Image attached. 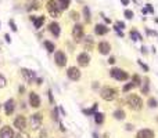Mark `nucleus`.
<instances>
[{"mask_svg": "<svg viewBox=\"0 0 158 138\" xmlns=\"http://www.w3.org/2000/svg\"><path fill=\"white\" fill-rule=\"evenodd\" d=\"M115 32H117V35L119 36V37H123V33H122V31H119V29H115Z\"/></svg>", "mask_w": 158, "mask_h": 138, "instance_id": "nucleus-47", "label": "nucleus"}, {"mask_svg": "<svg viewBox=\"0 0 158 138\" xmlns=\"http://www.w3.org/2000/svg\"><path fill=\"white\" fill-rule=\"evenodd\" d=\"M20 93H21V94H24V93H25V88H24V87H22V86L20 87Z\"/></svg>", "mask_w": 158, "mask_h": 138, "instance_id": "nucleus-53", "label": "nucleus"}, {"mask_svg": "<svg viewBox=\"0 0 158 138\" xmlns=\"http://www.w3.org/2000/svg\"><path fill=\"white\" fill-rule=\"evenodd\" d=\"M57 3H58V7H60L61 11H64V10H67L69 7L71 0H57Z\"/></svg>", "mask_w": 158, "mask_h": 138, "instance_id": "nucleus-27", "label": "nucleus"}, {"mask_svg": "<svg viewBox=\"0 0 158 138\" xmlns=\"http://www.w3.org/2000/svg\"><path fill=\"white\" fill-rule=\"evenodd\" d=\"M0 123H1V119H0Z\"/></svg>", "mask_w": 158, "mask_h": 138, "instance_id": "nucleus-57", "label": "nucleus"}, {"mask_svg": "<svg viewBox=\"0 0 158 138\" xmlns=\"http://www.w3.org/2000/svg\"><path fill=\"white\" fill-rule=\"evenodd\" d=\"M69 18L71 20H73V21H79V18H81V15H79V12L78 11H75V10H72V11H69Z\"/></svg>", "mask_w": 158, "mask_h": 138, "instance_id": "nucleus-32", "label": "nucleus"}, {"mask_svg": "<svg viewBox=\"0 0 158 138\" xmlns=\"http://www.w3.org/2000/svg\"><path fill=\"white\" fill-rule=\"evenodd\" d=\"M125 22H123V21H117V22H115V28H114V29H119V31H122V29H125Z\"/></svg>", "mask_w": 158, "mask_h": 138, "instance_id": "nucleus-36", "label": "nucleus"}, {"mask_svg": "<svg viewBox=\"0 0 158 138\" xmlns=\"http://www.w3.org/2000/svg\"><path fill=\"white\" fill-rule=\"evenodd\" d=\"M58 110H60V112H61L62 115H64V116L67 115V113H65V110H64V108H62V107H60V108H58Z\"/></svg>", "mask_w": 158, "mask_h": 138, "instance_id": "nucleus-51", "label": "nucleus"}, {"mask_svg": "<svg viewBox=\"0 0 158 138\" xmlns=\"http://www.w3.org/2000/svg\"><path fill=\"white\" fill-rule=\"evenodd\" d=\"M83 36H85V31H83V25H81L79 22L72 26V37L73 40L76 42V43H81L82 39H83Z\"/></svg>", "mask_w": 158, "mask_h": 138, "instance_id": "nucleus-6", "label": "nucleus"}, {"mask_svg": "<svg viewBox=\"0 0 158 138\" xmlns=\"http://www.w3.org/2000/svg\"><path fill=\"white\" fill-rule=\"evenodd\" d=\"M134 84L132 82H129V83H126V84H123V87H122V91H123V93H128V91H130V90H133L134 88Z\"/></svg>", "mask_w": 158, "mask_h": 138, "instance_id": "nucleus-30", "label": "nucleus"}, {"mask_svg": "<svg viewBox=\"0 0 158 138\" xmlns=\"http://www.w3.org/2000/svg\"><path fill=\"white\" fill-rule=\"evenodd\" d=\"M83 17H85V21L86 22H90V8L89 6H83Z\"/></svg>", "mask_w": 158, "mask_h": 138, "instance_id": "nucleus-28", "label": "nucleus"}, {"mask_svg": "<svg viewBox=\"0 0 158 138\" xmlns=\"http://www.w3.org/2000/svg\"><path fill=\"white\" fill-rule=\"evenodd\" d=\"M82 43H83V48L90 51V50H93L94 48V39L92 36H83V40H82Z\"/></svg>", "mask_w": 158, "mask_h": 138, "instance_id": "nucleus-18", "label": "nucleus"}, {"mask_svg": "<svg viewBox=\"0 0 158 138\" xmlns=\"http://www.w3.org/2000/svg\"><path fill=\"white\" fill-rule=\"evenodd\" d=\"M93 116H94V122H96V124H98V126H100V124H103V123H104L105 116L101 113V112H96Z\"/></svg>", "mask_w": 158, "mask_h": 138, "instance_id": "nucleus-26", "label": "nucleus"}, {"mask_svg": "<svg viewBox=\"0 0 158 138\" xmlns=\"http://www.w3.org/2000/svg\"><path fill=\"white\" fill-rule=\"evenodd\" d=\"M140 91H142V94H144V95H147L150 93V79H148V77H144V80L142 82Z\"/></svg>", "mask_w": 158, "mask_h": 138, "instance_id": "nucleus-20", "label": "nucleus"}, {"mask_svg": "<svg viewBox=\"0 0 158 138\" xmlns=\"http://www.w3.org/2000/svg\"><path fill=\"white\" fill-rule=\"evenodd\" d=\"M137 64L143 68V71H144V72H148V66H147V65H146L144 62H143V61H137Z\"/></svg>", "mask_w": 158, "mask_h": 138, "instance_id": "nucleus-40", "label": "nucleus"}, {"mask_svg": "<svg viewBox=\"0 0 158 138\" xmlns=\"http://www.w3.org/2000/svg\"><path fill=\"white\" fill-rule=\"evenodd\" d=\"M6 86H7V79H6V76L0 73V88H4Z\"/></svg>", "mask_w": 158, "mask_h": 138, "instance_id": "nucleus-35", "label": "nucleus"}, {"mask_svg": "<svg viewBox=\"0 0 158 138\" xmlns=\"http://www.w3.org/2000/svg\"><path fill=\"white\" fill-rule=\"evenodd\" d=\"M93 138H98V135H97V133H93Z\"/></svg>", "mask_w": 158, "mask_h": 138, "instance_id": "nucleus-55", "label": "nucleus"}, {"mask_svg": "<svg viewBox=\"0 0 158 138\" xmlns=\"http://www.w3.org/2000/svg\"><path fill=\"white\" fill-rule=\"evenodd\" d=\"M100 97H101L104 101H114V99L118 98V90L115 87L105 86L100 90Z\"/></svg>", "mask_w": 158, "mask_h": 138, "instance_id": "nucleus-2", "label": "nucleus"}, {"mask_svg": "<svg viewBox=\"0 0 158 138\" xmlns=\"http://www.w3.org/2000/svg\"><path fill=\"white\" fill-rule=\"evenodd\" d=\"M43 46H45V48H46V51L47 53H54L56 51V46H54V43L50 42V40H45V42H43Z\"/></svg>", "mask_w": 158, "mask_h": 138, "instance_id": "nucleus-25", "label": "nucleus"}, {"mask_svg": "<svg viewBox=\"0 0 158 138\" xmlns=\"http://www.w3.org/2000/svg\"><path fill=\"white\" fill-rule=\"evenodd\" d=\"M121 3L123 4V6H129V3H130V0H121Z\"/></svg>", "mask_w": 158, "mask_h": 138, "instance_id": "nucleus-48", "label": "nucleus"}, {"mask_svg": "<svg viewBox=\"0 0 158 138\" xmlns=\"http://www.w3.org/2000/svg\"><path fill=\"white\" fill-rule=\"evenodd\" d=\"M123 15H125V18H128V20H132V18H133V11L126 8L125 11H123Z\"/></svg>", "mask_w": 158, "mask_h": 138, "instance_id": "nucleus-37", "label": "nucleus"}, {"mask_svg": "<svg viewBox=\"0 0 158 138\" xmlns=\"http://www.w3.org/2000/svg\"><path fill=\"white\" fill-rule=\"evenodd\" d=\"M129 37L133 42H137V40H142V35H140V32L137 31V29H132V31L129 32Z\"/></svg>", "mask_w": 158, "mask_h": 138, "instance_id": "nucleus-24", "label": "nucleus"}, {"mask_svg": "<svg viewBox=\"0 0 158 138\" xmlns=\"http://www.w3.org/2000/svg\"><path fill=\"white\" fill-rule=\"evenodd\" d=\"M47 97H49V101H50V104H54V98H53V93H51V90H49L47 91Z\"/></svg>", "mask_w": 158, "mask_h": 138, "instance_id": "nucleus-41", "label": "nucleus"}, {"mask_svg": "<svg viewBox=\"0 0 158 138\" xmlns=\"http://www.w3.org/2000/svg\"><path fill=\"white\" fill-rule=\"evenodd\" d=\"M45 20H46V17H45V15L36 17V18L32 21V22H33V26L36 28V29H40V28L43 26V24H45Z\"/></svg>", "mask_w": 158, "mask_h": 138, "instance_id": "nucleus-21", "label": "nucleus"}, {"mask_svg": "<svg viewBox=\"0 0 158 138\" xmlns=\"http://www.w3.org/2000/svg\"><path fill=\"white\" fill-rule=\"evenodd\" d=\"M51 118L54 122H58L60 118H58V108H53V112H51Z\"/></svg>", "mask_w": 158, "mask_h": 138, "instance_id": "nucleus-34", "label": "nucleus"}, {"mask_svg": "<svg viewBox=\"0 0 158 138\" xmlns=\"http://www.w3.org/2000/svg\"><path fill=\"white\" fill-rule=\"evenodd\" d=\"M81 76H82V72L78 66H69L67 69V77L69 80H72V82H78L81 79Z\"/></svg>", "mask_w": 158, "mask_h": 138, "instance_id": "nucleus-8", "label": "nucleus"}, {"mask_svg": "<svg viewBox=\"0 0 158 138\" xmlns=\"http://www.w3.org/2000/svg\"><path fill=\"white\" fill-rule=\"evenodd\" d=\"M8 25H10V28H11L12 32H17V25H15V22H14V20L8 21Z\"/></svg>", "mask_w": 158, "mask_h": 138, "instance_id": "nucleus-39", "label": "nucleus"}, {"mask_svg": "<svg viewBox=\"0 0 158 138\" xmlns=\"http://www.w3.org/2000/svg\"><path fill=\"white\" fill-rule=\"evenodd\" d=\"M97 50L101 55H108L111 53V44H109V42H100L97 46Z\"/></svg>", "mask_w": 158, "mask_h": 138, "instance_id": "nucleus-15", "label": "nucleus"}, {"mask_svg": "<svg viewBox=\"0 0 158 138\" xmlns=\"http://www.w3.org/2000/svg\"><path fill=\"white\" fill-rule=\"evenodd\" d=\"M26 123H28V120H26V118L22 116V115H17L15 118H14V120H12V124H14V127H15L18 131L25 130V129H26Z\"/></svg>", "mask_w": 158, "mask_h": 138, "instance_id": "nucleus-10", "label": "nucleus"}, {"mask_svg": "<svg viewBox=\"0 0 158 138\" xmlns=\"http://www.w3.org/2000/svg\"><path fill=\"white\" fill-rule=\"evenodd\" d=\"M35 82H36L37 86H40L42 83H43V79H42V77H36V80H35Z\"/></svg>", "mask_w": 158, "mask_h": 138, "instance_id": "nucleus-44", "label": "nucleus"}, {"mask_svg": "<svg viewBox=\"0 0 158 138\" xmlns=\"http://www.w3.org/2000/svg\"><path fill=\"white\" fill-rule=\"evenodd\" d=\"M98 87V82H94L93 84H92V88H97Z\"/></svg>", "mask_w": 158, "mask_h": 138, "instance_id": "nucleus-50", "label": "nucleus"}, {"mask_svg": "<svg viewBox=\"0 0 158 138\" xmlns=\"http://www.w3.org/2000/svg\"><path fill=\"white\" fill-rule=\"evenodd\" d=\"M0 108H1V105H0Z\"/></svg>", "mask_w": 158, "mask_h": 138, "instance_id": "nucleus-58", "label": "nucleus"}, {"mask_svg": "<svg viewBox=\"0 0 158 138\" xmlns=\"http://www.w3.org/2000/svg\"><path fill=\"white\" fill-rule=\"evenodd\" d=\"M15 138H31V135H29V133H26L25 130H22V131H18V133H17Z\"/></svg>", "mask_w": 158, "mask_h": 138, "instance_id": "nucleus-33", "label": "nucleus"}, {"mask_svg": "<svg viewBox=\"0 0 158 138\" xmlns=\"http://www.w3.org/2000/svg\"><path fill=\"white\" fill-rule=\"evenodd\" d=\"M76 62H78V66H81V68H86V66H89V64H90V55L87 51H82L78 54L76 57Z\"/></svg>", "mask_w": 158, "mask_h": 138, "instance_id": "nucleus-9", "label": "nucleus"}, {"mask_svg": "<svg viewBox=\"0 0 158 138\" xmlns=\"http://www.w3.org/2000/svg\"><path fill=\"white\" fill-rule=\"evenodd\" d=\"M21 75L24 77V80L28 84H32L35 80H36V73L32 69H28V68H21Z\"/></svg>", "mask_w": 158, "mask_h": 138, "instance_id": "nucleus-7", "label": "nucleus"}, {"mask_svg": "<svg viewBox=\"0 0 158 138\" xmlns=\"http://www.w3.org/2000/svg\"><path fill=\"white\" fill-rule=\"evenodd\" d=\"M112 116H114V119H117V120H123V119L126 118V113L123 109H117V110H114Z\"/></svg>", "mask_w": 158, "mask_h": 138, "instance_id": "nucleus-23", "label": "nucleus"}, {"mask_svg": "<svg viewBox=\"0 0 158 138\" xmlns=\"http://www.w3.org/2000/svg\"><path fill=\"white\" fill-rule=\"evenodd\" d=\"M109 76L112 77V79L118 80V82H126V80L129 79V73L121 68H112L111 71H109Z\"/></svg>", "mask_w": 158, "mask_h": 138, "instance_id": "nucleus-4", "label": "nucleus"}, {"mask_svg": "<svg viewBox=\"0 0 158 138\" xmlns=\"http://www.w3.org/2000/svg\"><path fill=\"white\" fill-rule=\"evenodd\" d=\"M67 61H68V58H67V54L64 51L58 50V51L54 53V62H56L57 66L64 68L67 65Z\"/></svg>", "mask_w": 158, "mask_h": 138, "instance_id": "nucleus-11", "label": "nucleus"}, {"mask_svg": "<svg viewBox=\"0 0 158 138\" xmlns=\"http://www.w3.org/2000/svg\"><path fill=\"white\" fill-rule=\"evenodd\" d=\"M60 130L62 131V133H65V129H64V126H62V123H60Z\"/></svg>", "mask_w": 158, "mask_h": 138, "instance_id": "nucleus-52", "label": "nucleus"}, {"mask_svg": "<svg viewBox=\"0 0 158 138\" xmlns=\"http://www.w3.org/2000/svg\"><path fill=\"white\" fill-rule=\"evenodd\" d=\"M39 7H40V6H39L36 1H33V3H31V6L26 7V10H28V11H31V10H39Z\"/></svg>", "mask_w": 158, "mask_h": 138, "instance_id": "nucleus-38", "label": "nucleus"}, {"mask_svg": "<svg viewBox=\"0 0 158 138\" xmlns=\"http://www.w3.org/2000/svg\"><path fill=\"white\" fill-rule=\"evenodd\" d=\"M125 130H133V124H130V123H129V124H126V126H125Z\"/></svg>", "mask_w": 158, "mask_h": 138, "instance_id": "nucleus-46", "label": "nucleus"}, {"mask_svg": "<svg viewBox=\"0 0 158 138\" xmlns=\"http://www.w3.org/2000/svg\"><path fill=\"white\" fill-rule=\"evenodd\" d=\"M47 28H49V32L51 33L53 36H54V37H60L61 26H60V24H58V22H56V21H54V22H50Z\"/></svg>", "mask_w": 158, "mask_h": 138, "instance_id": "nucleus-17", "label": "nucleus"}, {"mask_svg": "<svg viewBox=\"0 0 158 138\" xmlns=\"http://www.w3.org/2000/svg\"><path fill=\"white\" fill-rule=\"evenodd\" d=\"M142 53H143V54H146V53H147L146 51V47H142Z\"/></svg>", "mask_w": 158, "mask_h": 138, "instance_id": "nucleus-54", "label": "nucleus"}, {"mask_svg": "<svg viewBox=\"0 0 158 138\" xmlns=\"http://www.w3.org/2000/svg\"><path fill=\"white\" fill-rule=\"evenodd\" d=\"M147 105H148L150 108H157L158 107V101L154 98V97H150L148 101H147Z\"/></svg>", "mask_w": 158, "mask_h": 138, "instance_id": "nucleus-31", "label": "nucleus"}, {"mask_svg": "<svg viewBox=\"0 0 158 138\" xmlns=\"http://www.w3.org/2000/svg\"><path fill=\"white\" fill-rule=\"evenodd\" d=\"M117 62V61H115V57H109L108 58V64H111V65H114V64Z\"/></svg>", "mask_w": 158, "mask_h": 138, "instance_id": "nucleus-43", "label": "nucleus"}, {"mask_svg": "<svg viewBox=\"0 0 158 138\" xmlns=\"http://www.w3.org/2000/svg\"><path fill=\"white\" fill-rule=\"evenodd\" d=\"M0 138H15V133L10 126H4L0 129Z\"/></svg>", "mask_w": 158, "mask_h": 138, "instance_id": "nucleus-14", "label": "nucleus"}, {"mask_svg": "<svg viewBox=\"0 0 158 138\" xmlns=\"http://www.w3.org/2000/svg\"><path fill=\"white\" fill-rule=\"evenodd\" d=\"M126 104L129 105V108L134 112H140L143 109V99L136 94H129L126 97Z\"/></svg>", "mask_w": 158, "mask_h": 138, "instance_id": "nucleus-1", "label": "nucleus"}, {"mask_svg": "<svg viewBox=\"0 0 158 138\" xmlns=\"http://www.w3.org/2000/svg\"><path fill=\"white\" fill-rule=\"evenodd\" d=\"M42 122H43V115H42L40 112H36V113L31 115V118H29V124H31V129H32V130L40 129Z\"/></svg>", "mask_w": 158, "mask_h": 138, "instance_id": "nucleus-5", "label": "nucleus"}, {"mask_svg": "<svg viewBox=\"0 0 158 138\" xmlns=\"http://www.w3.org/2000/svg\"><path fill=\"white\" fill-rule=\"evenodd\" d=\"M97 109H98V104L94 102L93 105H92V108H89V109H82V112H83L86 116H93V115L97 112Z\"/></svg>", "mask_w": 158, "mask_h": 138, "instance_id": "nucleus-22", "label": "nucleus"}, {"mask_svg": "<svg viewBox=\"0 0 158 138\" xmlns=\"http://www.w3.org/2000/svg\"><path fill=\"white\" fill-rule=\"evenodd\" d=\"M146 10H147V12H154V8H153L151 4H146Z\"/></svg>", "mask_w": 158, "mask_h": 138, "instance_id": "nucleus-42", "label": "nucleus"}, {"mask_svg": "<svg viewBox=\"0 0 158 138\" xmlns=\"http://www.w3.org/2000/svg\"><path fill=\"white\" fill-rule=\"evenodd\" d=\"M136 138H155V133L150 129H142L136 133Z\"/></svg>", "mask_w": 158, "mask_h": 138, "instance_id": "nucleus-16", "label": "nucleus"}, {"mask_svg": "<svg viewBox=\"0 0 158 138\" xmlns=\"http://www.w3.org/2000/svg\"><path fill=\"white\" fill-rule=\"evenodd\" d=\"M105 33H108V28L105 26L104 24H97L94 26V35L97 36H103Z\"/></svg>", "mask_w": 158, "mask_h": 138, "instance_id": "nucleus-19", "label": "nucleus"}, {"mask_svg": "<svg viewBox=\"0 0 158 138\" xmlns=\"http://www.w3.org/2000/svg\"><path fill=\"white\" fill-rule=\"evenodd\" d=\"M3 108H4V113H6V116H11V115L14 113V110H15V101H14L12 98L7 99V101L4 102Z\"/></svg>", "mask_w": 158, "mask_h": 138, "instance_id": "nucleus-12", "label": "nucleus"}, {"mask_svg": "<svg viewBox=\"0 0 158 138\" xmlns=\"http://www.w3.org/2000/svg\"><path fill=\"white\" fill-rule=\"evenodd\" d=\"M142 82H143V80H142V77H140L139 75H133V76H132V83H133L136 87L142 86Z\"/></svg>", "mask_w": 158, "mask_h": 138, "instance_id": "nucleus-29", "label": "nucleus"}, {"mask_svg": "<svg viewBox=\"0 0 158 138\" xmlns=\"http://www.w3.org/2000/svg\"><path fill=\"white\" fill-rule=\"evenodd\" d=\"M46 10H47V12L50 14V17H53V18H60L61 10H60V7H58L57 0H47V3H46Z\"/></svg>", "mask_w": 158, "mask_h": 138, "instance_id": "nucleus-3", "label": "nucleus"}, {"mask_svg": "<svg viewBox=\"0 0 158 138\" xmlns=\"http://www.w3.org/2000/svg\"><path fill=\"white\" fill-rule=\"evenodd\" d=\"M29 105L32 108H35V109H37V108L40 107V97H39V94H36L35 91H31L29 93Z\"/></svg>", "mask_w": 158, "mask_h": 138, "instance_id": "nucleus-13", "label": "nucleus"}, {"mask_svg": "<svg viewBox=\"0 0 158 138\" xmlns=\"http://www.w3.org/2000/svg\"><path fill=\"white\" fill-rule=\"evenodd\" d=\"M101 17H103V18H104V21H105V24H111V20H109V18H105V17H104V15H103V14H101Z\"/></svg>", "mask_w": 158, "mask_h": 138, "instance_id": "nucleus-49", "label": "nucleus"}, {"mask_svg": "<svg viewBox=\"0 0 158 138\" xmlns=\"http://www.w3.org/2000/svg\"><path fill=\"white\" fill-rule=\"evenodd\" d=\"M4 39H6V42H7V43H11V39H10V35H8V33H6V35H4Z\"/></svg>", "mask_w": 158, "mask_h": 138, "instance_id": "nucleus-45", "label": "nucleus"}, {"mask_svg": "<svg viewBox=\"0 0 158 138\" xmlns=\"http://www.w3.org/2000/svg\"><path fill=\"white\" fill-rule=\"evenodd\" d=\"M134 1H136V3H139V0H134Z\"/></svg>", "mask_w": 158, "mask_h": 138, "instance_id": "nucleus-56", "label": "nucleus"}]
</instances>
